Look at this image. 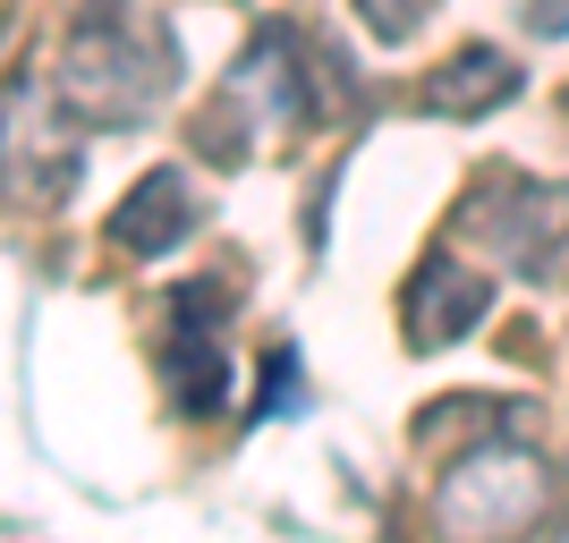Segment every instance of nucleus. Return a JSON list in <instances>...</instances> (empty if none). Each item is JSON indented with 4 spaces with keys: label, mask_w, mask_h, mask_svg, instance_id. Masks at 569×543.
Listing matches in <instances>:
<instances>
[{
    "label": "nucleus",
    "mask_w": 569,
    "mask_h": 543,
    "mask_svg": "<svg viewBox=\"0 0 569 543\" xmlns=\"http://www.w3.org/2000/svg\"><path fill=\"white\" fill-rule=\"evenodd\" d=\"M60 94L77 119L137 128L179 94V34L144 0H77L60 43Z\"/></svg>",
    "instance_id": "f257e3e1"
},
{
    "label": "nucleus",
    "mask_w": 569,
    "mask_h": 543,
    "mask_svg": "<svg viewBox=\"0 0 569 543\" xmlns=\"http://www.w3.org/2000/svg\"><path fill=\"white\" fill-rule=\"evenodd\" d=\"M545 510H552V467L510 433H485L476 450H459L433 484V535L442 543H519L545 526Z\"/></svg>",
    "instance_id": "f03ea898"
},
{
    "label": "nucleus",
    "mask_w": 569,
    "mask_h": 543,
    "mask_svg": "<svg viewBox=\"0 0 569 543\" xmlns=\"http://www.w3.org/2000/svg\"><path fill=\"white\" fill-rule=\"evenodd\" d=\"M86 144H77V111L51 77L18 69L0 77V204L9 213H60L77 195Z\"/></svg>",
    "instance_id": "7ed1b4c3"
},
{
    "label": "nucleus",
    "mask_w": 569,
    "mask_h": 543,
    "mask_svg": "<svg viewBox=\"0 0 569 543\" xmlns=\"http://www.w3.org/2000/svg\"><path fill=\"white\" fill-rule=\"evenodd\" d=\"M221 314H230V289L221 281H188L170 298V349H162V374H170V400L188 416H213L221 408V382H230V356H221Z\"/></svg>",
    "instance_id": "20e7f679"
},
{
    "label": "nucleus",
    "mask_w": 569,
    "mask_h": 543,
    "mask_svg": "<svg viewBox=\"0 0 569 543\" xmlns=\"http://www.w3.org/2000/svg\"><path fill=\"white\" fill-rule=\"evenodd\" d=\"M501 204H510V213H493V204H468V230H485L501 255L519 263V272L552 281L561 238H569V195H561V188H536V179H501Z\"/></svg>",
    "instance_id": "39448f33"
},
{
    "label": "nucleus",
    "mask_w": 569,
    "mask_h": 543,
    "mask_svg": "<svg viewBox=\"0 0 569 543\" xmlns=\"http://www.w3.org/2000/svg\"><path fill=\"white\" fill-rule=\"evenodd\" d=\"M485 306H493V281L485 272H468V263H417L400 289V331L408 349H451V340H468L476 323H485Z\"/></svg>",
    "instance_id": "423d86ee"
},
{
    "label": "nucleus",
    "mask_w": 569,
    "mask_h": 543,
    "mask_svg": "<svg viewBox=\"0 0 569 543\" xmlns=\"http://www.w3.org/2000/svg\"><path fill=\"white\" fill-rule=\"evenodd\" d=\"M204 230V204H196V179L188 170H144L128 204H111V247L119 255H170Z\"/></svg>",
    "instance_id": "0eeeda50"
},
{
    "label": "nucleus",
    "mask_w": 569,
    "mask_h": 543,
    "mask_svg": "<svg viewBox=\"0 0 569 543\" xmlns=\"http://www.w3.org/2000/svg\"><path fill=\"white\" fill-rule=\"evenodd\" d=\"M510 94H519V69H510V51H493V43L451 51V60L426 77V111H442V119H485Z\"/></svg>",
    "instance_id": "6e6552de"
},
{
    "label": "nucleus",
    "mask_w": 569,
    "mask_h": 543,
    "mask_svg": "<svg viewBox=\"0 0 569 543\" xmlns=\"http://www.w3.org/2000/svg\"><path fill=\"white\" fill-rule=\"evenodd\" d=\"M357 18H366L375 43H408V34L433 18V0H357Z\"/></svg>",
    "instance_id": "1a4fd4ad"
},
{
    "label": "nucleus",
    "mask_w": 569,
    "mask_h": 543,
    "mask_svg": "<svg viewBox=\"0 0 569 543\" xmlns=\"http://www.w3.org/2000/svg\"><path fill=\"white\" fill-rule=\"evenodd\" d=\"M527 34L561 43V34H569V0H527Z\"/></svg>",
    "instance_id": "9d476101"
}]
</instances>
